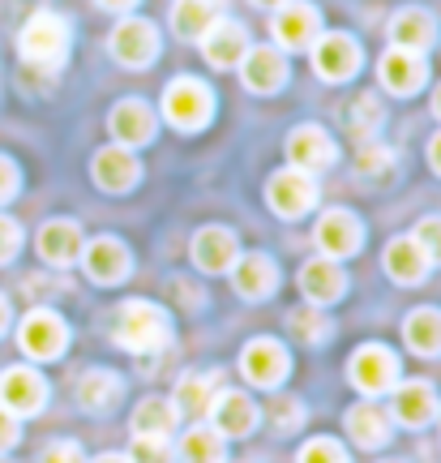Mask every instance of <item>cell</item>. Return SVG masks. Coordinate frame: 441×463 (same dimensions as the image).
Listing matches in <instances>:
<instances>
[{"label":"cell","instance_id":"1","mask_svg":"<svg viewBox=\"0 0 441 463\" xmlns=\"http://www.w3.org/2000/svg\"><path fill=\"white\" fill-rule=\"evenodd\" d=\"M116 344L133 356H150L167 344V314L150 300H129L116 314Z\"/></svg>","mask_w":441,"mask_h":463},{"label":"cell","instance_id":"2","mask_svg":"<svg viewBox=\"0 0 441 463\" xmlns=\"http://www.w3.org/2000/svg\"><path fill=\"white\" fill-rule=\"evenodd\" d=\"M17 52H22L26 65L56 69L69 56V22L61 14L39 9V14L22 26V34H17Z\"/></svg>","mask_w":441,"mask_h":463},{"label":"cell","instance_id":"3","mask_svg":"<svg viewBox=\"0 0 441 463\" xmlns=\"http://www.w3.org/2000/svg\"><path fill=\"white\" fill-rule=\"evenodd\" d=\"M164 116H167V125H176L180 133L206 129L214 116L211 86L197 82V78H176V82L164 90Z\"/></svg>","mask_w":441,"mask_h":463},{"label":"cell","instance_id":"4","mask_svg":"<svg viewBox=\"0 0 441 463\" xmlns=\"http://www.w3.org/2000/svg\"><path fill=\"white\" fill-rule=\"evenodd\" d=\"M347 378L360 395H390L399 386V356L386 344H364L352 352Z\"/></svg>","mask_w":441,"mask_h":463},{"label":"cell","instance_id":"5","mask_svg":"<svg viewBox=\"0 0 441 463\" xmlns=\"http://www.w3.org/2000/svg\"><path fill=\"white\" fill-rule=\"evenodd\" d=\"M266 202H270V211L283 219L309 215L313 206H317V181H313L309 172H300V167H283V172H275L270 184H266Z\"/></svg>","mask_w":441,"mask_h":463},{"label":"cell","instance_id":"6","mask_svg":"<svg viewBox=\"0 0 441 463\" xmlns=\"http://www.w3.org/2000/svg\"><path fill=\"white\" fill-rule=\"evenodd\" d=\"M108 48H112V56L125 69H146L159 56V31H155V22H146V17H125V22H116Z\"/></svg>","mask_w":441,"mask_h":463},{"label":"cell","instance_id":"7","mask_svg":"<svg viewBox=\"0 0 441 463\" xmlns=\"http://www.w3.org/2000/svg\"><path fill=\"white\" fill-rule=\"evenodd\" d=\"M309 48H313V69H317L322 82H347V78H356L360 43L352 39V34H343V31L317 34Z\"/></svg>","mask_w":441,"mask_h":463},{"label":"cell","instance_id":"8","mask_svg":"<svg viewBox=\"0 0 441 463\" xmlns=\"http://www.w3.org/2000/svg\"><path fill=\"white\" fill-rule=\"evenodd\" d=\"M69 344V331L65 322L52 314V309H34V314L22 317L17 326V347L31 356V361H56Z\"/></svg>","mask_w":441,"mask_h":463},{"label":"cell","instance_id":"9","mask_svg":"<svg viewBox=\"0 0 441 463\" xmlns=\"http://www.w3.org/2000/svg\"><path fill=\"white\" fill-rule=\"evenodd\" d=\"M270 31H275V43L287 52H300L309 48L313 39L322 34V17L313 9L309 0H283L275 5V22H270Z\"/></svg>","mask_w":441,"mask_h":463},{"label":"cell","instance_id":"10","mask_svg":"<svg viewBox=\"0 0 441 463\" xmlns=\"http://www.w3.org/2000/svg\"><path fill=\"white\" fill-rule=\"evenodd\" d=\"M313 241H317V249H322V258H334V262H339V258L360 253V245H364V223H360L352 211L334 206V211H326V215L317 219Z\"/></svg>","mask_w":441,"mask_h":463},{"label":"cell","instance_id":"11","mask_svg":"<svg viewBox=\"0 0 441 463\" xmlns=\"http://www.w3.org/2000/svg\"><path fill=\"white\" fill-rule=\"evenodd\" d=\"M43 403H48V382L39 378L34 369L14 364V369L0 373V408H5V412L34 416V412H43Z\"/></svg>","mask_w":441,"mask_h":463},{"label":"cell","instance_id":"12","mask_svg":"<svg viewBox=\"0 0 441 463\" xmlns=\"http://www.w3.org/2000/svg\"><path fill=\"white\" fill-rule=\"evenodd\" d=\"M287 347L278 344V339H253V344H245V352H240V373H245L253 386H262V391H270V386H278V382L287 378Z\"/></svg>","mask_w":441,"mask_h":463},{"label":"cell","instance_id":"13","mask_svg":"<svg viewBox=\"0 0 441 463\" xmlns=\"http://www.w3.org/2000/svg\"><path fill=\"white\" fill-rule=\"evenodd\" d=\"M206 416L214 420V430L223 433V438H249V433L258 430V420H262L258 403L245 391H214Z\"/></svg>","mask_w":441,"mask_h":463},{"label":"cell","instance_id":"14","mask_svg":"<svg viewBox=\"0 0 441 463\" xmlns=\"http://www.w3.org/2000/svg\"><path fill=\"white\" fill-rule=\"evenodd\" d=\"M334 137H330L322 125H300V129L287 133V159H292V167H300V172H326L330 164H334Z\"/></svg>","mask_w":441,"mask_h":463},{"label":"cell","instance_id":"15","mask_svg":"<svg viewBox=\"0 0 441 463\" xmlns=\"http://www.w3.org/2000/svg\"><path fill=\"white\" fill-rule=\"evenodd\" d=\"M197 43H202V56H206L214 69H231V65H240V56L249 52V31L223 14L214 26H206V34H202Z\"/></svg>","mask_w":441,"mask_h":463},{"label":"cell","instance_id":"16","mask_svg":"<svg viewBox=\"0 0 441 463\" xmlns=\"http://www.w3.org/2000/svg\"><path fill=\"white\" fill-rule=\"evenodd\" d=\"M377 78H381V86H386L390 95L408 99V95H416V90L425 86V78H428L425 56H420V52L390 48L386 56H381V65H377Z\"/></svg>","mask_w":441,"mask_h":463},{"label":"cell","instance_id":"17","mask_svg":"<svg viewBox=\"0 0 441 463\" xmlns=\"http://www.w3.org/2000/svg\"><path fill=\"white\" fill-rule=\"evenodd\" d=\"M155 108L142 99H120L112 108V116H108V129H112L116 146H146L150 137H155Z\"/></svg>","mask_w":441,"mask_h":463},{"label":"cell","instance_id":"18","mask_svg":"<svg viewBox=\"0 0 441 463\" xmlns=\"http://www.w3.org/2000/svg\"><path fill=\"white\" fill-rule=\"evenodd\" d=\"M90 176L103 194H129L137 176H142V164L133 159L129 146H103L95 155V164H90Z\"/></svg>","mask_w":441,"mask_h":463},{"label":"cell","instance_id":"19","mask_svg":"<svg viewBox=\"0 0 441 463\" xmlns=\"http://www.w3.org/2000/svg\"><path fill=\"white\" fill-rule=\"evenodd\" d=\"M82 266H86V275H90L95 283H103V288L120 283V279H125V275L133 270L129 249L120 245L116 236H99V241L82 245Z\"/></svg>","mask_w":441,"mask_h":463},{"label":"cell","instance_id":"20","mask_svg":"<svg viewBox=\"0 0 441 463\" xmlns=\"http://www.w3.org/2000/svg\"><path fill=\"white\" fill-rule=\"evenodd\" d=\"M390 395V420L408 425V430H420L437 416V391L428 382H399Z\"/></svg>","mask_w":441,"mask_h":463},{"label":"cell","instance_id":"21","mask_svg":"<svg viewBox=\"0 0 441 463\" xmlns=\"http://www.w3.org/2000/svg\"><path fill=\"white\" fill-rule=\"evenodd\" d=\"M240 78L253 95H275L287 82V61L278 48H249L240 56Z\"/></svg>","mask_w":441,"mask_h":463},{"label":"cell","instance_id":"22","mask_svg":"<svg viewBox=\"0 0 441 463\" xmlns=\"http://www.w3.org/2000/svg\"><path fill=\"white\" fill-rule=\"evenodd\" d=\"M82 245L86 241L73 219H48V223L39 228V258L48 266H56V270H65V266L78 262V258H82Z\"/></svg>","mask_w":441,"mask_h":463},{"label":"cell","instance_id":"23","mask_svg":"<svg viewBox=\"0 0 441 463\" xmlns=\"http://www.w3.org/2000/svg\"><path fill=\"white\" fill-rule=\"evenodd\" d=\"M300 292L309 297V305H334V300L347 292V275L343 266L334 262V258H313V262H305V270H300Z\"/></svg>","mask_w":441,"mask_h":463},{"label":"cell","instance_id":"24","mask_svg":"<svg viewBox=\"0 0 441 463\" xmlns=\"http://www.w3.org/2000/svg\"><path fill=\"white\" fill-rule=\"evenodd\" d=\"M236 258H240V249H236V236H231L228 228L211 223V228H202L193 236V262H197V270H206V275H228Z\"/></svg>","mask_w":441,"mask_h":463},{"label":"cell","instance_id":"25","mask_svg":"<svg viewBox=\"0 0 441 463\" xmlns=\"http://www.w3.org/2000/svg\"><path fill=\"white\" fill-rule=\"evenodd\" d=\"M231 283H236V292L245 300H266L275 297L278 288V266L266 253H245V258L231 262Z\"/></svg>","mask_w":441,"mask_h":463},{"label":"cell","instance_id":"26","mask_svg":"<svg viewBox=\"0 0 441 463\" xmlns=\"http://www.w3.org/2000/svg\"><path fill=\"white\" fill-rule=\"evenodd\" d=\"M433 39H437V22L433 14L425 9H399L390 17V48H403V52H420L425 56L433 48Z\"/></svg>","mask_w":441,"mask_h":463},{"label":"cell","instance_id":"27","mask_svg":"<svg viewBox=\"0 0 441 463\" xmlns=\"http://www.w3.org/2000/svg\"><path fill=\"white\" fill-rule=\"evenodd\" d=\"M120 395H125V382L116 378L112 369H90V373H82V382H78V403H82V412H90V416L116 412Z\"/></svg>","mask_w":441,"mask_h":463},{"label":"cell","instance_id":"28","mask_svg":"<svg viewBox=\"0 0 441 463\" xmlns=\"http://www.w3.org/2000/svg\"><path fill=\"white\" fill-rule=\"evenodd\" d=\"M390 430H394L390 412H381L377 403H356V408L347 412V433H352V442L364 450L386 447V442H390Z\"/></svg>","mask_w":441,"mask_h":463},{"label":"cell","instance_id":"29","mask_svg":"<svg viewBox=\"0 0 441 463\" xmlns=\"http://www.w3.org/2000/svg\"><path fill=\"white\" fill-rule=\"evenodd\" d=\"M228 14V0H176L172 5V31L180 39H202L206 26H214Z\"/></svg>","mask_w":441,"mask_h":463},{"label":"cell","instance_id":"30","mask_svg":"<svg viewBox=\"0 0 441 463\" xmlns=\"http://www.w3.org/2000/svg\"><path fill=\"white\" fill-rule=\"evenodd\" d=\"M386 275H390L394 283H420L428 275V258L420 253V245H416L411 236L386 245Z\"/></svg>","mask_w":441,"mask_h":463},{"label":"cell","instance_id":"31","mask_svg":"<svg viewBox=\"0 0 441 463\" xmlns=\"http://www.w3.org/2000/svg\"><path fill=\"white\" fill-rule=\"evenodd\" d=\"M176 420L180 412L172 399H142L133 408V438H167L176 430Z\"/></svg>","mask_w":441,"mask_h":463},{"label":"cell","instance_id":"32","mask_svg":"<svg viewBox=\"0 0 441 463\" xmlns=\"http://www.w3.org/2000/svg\"><path fill=\"white\" fill-rule=\"evenodd\" d=\"M403 339H408L411 352L420 356H437L441 352V309H411L408 322H403Z\"/></svg>","mask_w":441,"mask_h":463},{"label":"cell","instance_id":"33","mask_svg":"<svg viewBox=\"0 0 441 463\" xmlns=\"http://www.w3.org/2000/svg\"><path fill=\"white\" fill-rule=\"evenodd\" d=\"M180 459L184 463H223L228 459V442L214 425H193L180 438Z\"/></svg>","mask_w":441,"mask_h":463},{"label":"cell","instance_id":"34","mask_svg":"<svg viewBox=\"0 0 441 463\" xmlns=\"http://www.w3.org/2000/svg\"><path fill=\"white\" fill-rule=\"evenodd\" d=\"M214 373H184V378L176 382V395H172V403H176V412L184 416H206L211 412V399H214Z\"/></svg>","mask_w":441,"mask_h":463},{"label":"cell","instance_id":"35","mask_svg":"<svg viewBox=\"0 0 441 463\" xmlns=\"http://www.w3.org/2000/svg\"><path fill=\"white\" fill-rule=\"evenodd\" d=\"M287 326H292V335L300 339V344H326L330 339V317L322 314V305H305V309H292L287 314Z\"/></svg>","mask_w":441,"mask_h":463},{"label":"cell","instance_id":"36","mask_svg":"<svg viewBox=\"0 0 441 463\" xmlns=\"http://www.w3.org/2000/svg\"><path fill=\"white\" fill-rule=\"evenodd\" d=\"M394 150L390 146H381V142H364L356 155V172L364 176V181H390V172H394Z\"/></svg>","mask_w":441,"mask_h":463},{"label":"cell","instance_id":"37","mask_svg":"<svg viewBox=\"0 0 441 463\" xmlns=\"http://www.w3.org/2000/svg\"><path fill=\"white\" fill-rule=\"evenodd\" d=\"M347 125H352V133H356L360 142H373V133L381 129V103H377L373 95L352 99V108H347Z\"/></svg>","mask_w":441,"mask_h":463},{"label":"cell","instance_id":"38","mask_svg":"<svg viewBox=\"0 0 441 463\" xmlns=\"http://www.w3.org/2000/svg\"><path fill=\"white\" fill-rule=\"evenodd\" d=\"M416 245H420V253L428 258V266L441 262V215H428L416 223V236H411Z\"/></svg>","mask_w":441,"mask_h":463},{"label":"cell","instance_id":"39","mask_svg":"<svg viewBox=\"0 0 441 463\" xmlns=\"http://www.w3.org/2000/svg\"><path fill=\"white\" fill-rule=\"evenodd\" d=\"M129 463H172V447H167V438H133Z\"/></svg>","mask_w":441,"mask_h":463},{"label":"cell","instance_id":"40","mask_svg":"<svg viewBox=\"0 0 441 463\" xmlns=\"http://www.w3.org/2000/svg\"><path fill=\"white\" fill-rule=\"evenodd\" d=\"M300 463H347V450L334 438H313L300 450Z\"/></svg>","mask_w":441,"mask_h":463},{"label":"cell","instance_id":"41","mask_svg":"<svg viewBox=\"0 0 441 463\" xmlns=\"http://www.w3.org/2000/svg\"><path fill=\"white\" fill-rule=\"evenodd\" d=\"M270 425H275L278 433H292L305 425V408L296 403V399H275L270 403Z\"/></svg>","mask_w":441,"mask_h":463},{"label":"cell","instance_id":"42","mask_svg":"<svg viewBox=\"0 0 441 463\" xmlns=\"http://www.w3.org/2000/svg\"><path fill=\"white\" fill-rule=\"evenodd\" d=\"M17 249H22V228H17L9 215H0V266L14 262Z\"/></svg>","mask_w":441,"mask_h":463},{"label":"cell","instance_id":"43","mask_svg":"<svg viewBox=\"0 0 441 463\" xmlns=\"http://www.w3.org/2000/svg\"><path fill=\"white\" fill-rule=\"evenodd\" d=\"M39 463H86L82 447L78 442H52L48 450H43V459Z\"/></svg>","mask_w":441,"mask_h":463},{"label":"cell","instance_id":"44","mask_svg":"<svg viewBox=\"0 0 441 463\" xmlns=\"http://www.w3.org/2000/svg\"><path fill=\"white\" fill-rule=\"evenodd\" d=\"M17 184H22V176H17V164L0 155V206H5V202L17 194Z\"/></svg>","mask_w":441,"mask_h":463},{"label":"cell","instance_id":"45","mask_svg":"<svg viewBox=\"0 0 441 463\" xmlns=\"http://www.w3.org/2000/svg\"><path fill=\"white\" fill-rule=\"evenodd\" d=\"M14 442H17V416L0 408V455L14 447Z\"/></svg>","mask_w":441,"mask_h":463},{"label":"cell","instance_id":"46","mask_svg":"<svg viewBox=\"0 0 441 463\" xmlns=\"http://www.w3.org/2000/svg\"><path fill=\"white\" fill-rule=\"evenodd\" d=\"M428 167L441 176V133H433V142H428Z\"/></svg>","mask_w":441,"mask_h":463},{"label":"cell","instance_id":"47","mask_svg":"<svg viewBox=\"0 0 441 463\" xmlns=\"http://www.w3.org/2000/svg\"><path fill=\"white\" fill-rule=\"evenodd\" d=\"M99 5H103V9H116V14H125V9H133L137 0H99Z\"/></svg>","mask_w":441,"mask_h":463},{"label":"cell","instance_id":"48","mask_svg":"<svg viewBox=\"0 0 441 463\" xmlns=\"http://www.w3.org/2000/svg\"><path fill=\"white\" fill-rule=\"evenodd\" d=\"M5 331H9V300L0 297V335H5Z\"/></svg>","mask_w":441,"mask_h":463},{"label":"cell","instance_id":"49","mask_svg":"<svg viewBox=\"0 0 441 463\" xmlns=\"http://www.w3.org/2000/svg\"><path fill=\"white\" fill-rule=\"evenodd\" d=\"M95 463H129V455H99Z\"/></svg>","mask_w":441,"mask_h":463},{"label":"cell","instance_id":"50","mask_svg":"<svg viewBox=\"0 0 441 463\" xmlns=\"http://www.w3.org/2000/svg\"><path fill=\"white\" fill-rule=\"evenodd\" d=\"M433 116H437V120H441V86H437V90H433Z\"/></svg>","mask_w":441,"mask_h":463},{"label":"cell","instance_id":"51","mask_svg":"<svg viewBox=\"0 0 441 463\" xmlns=\"http://www.w3.org/2000/svg\"><path fill=\"white\" fill-rule=\"evenodd\" d=\"M258 9H275V5H283V0H253Z\"/></svg>","mask_w":441,"mask_h":463},{"label":"cell","instance_id":"52","mask_svg":"<svg viewBox=\"0 0 441 463\" xmlns=\"http://www.w3.org/2000/svg\"><path fill=\"white\" fill-rule=\"evenodd\" d=\"M386 463H403V459H386Z\"/></svg>","mask_w":441,"mask_h":463}]
</instances>
